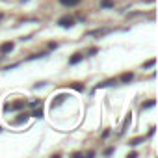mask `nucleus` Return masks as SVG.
<instances>
[{
	"label": "nucleus",
	"instance_id": "obj_1",
	"mask_svg": "<svg viewBox=\"0 0 158 158\" xmlns=\"http://www.w3.org/2000/svg\"><path fill=\"white\" fill-rule=\"evenodd\" d=\"M58 24H60L61 28H71V26L74 24V19H73L71 15H63V17L58 19Z\"/></svg>",
	"mask_w": 158,
	"mask_h": 158
},
{
	"label": "nucleus",
	"instance_id": "obj_2",
	"mask_svg": "<svg viewBox=\"0 0 158 158\" xmlns=\"http://www.w3.org/2000/svg\"><path fill=\"white\" fill-rule=\"evenodd\" d=\"M11 50H13V43H11V41L0 45V54H8V52H11Z\"/></svg>",
	"mask_w": 158,
	"mask_h": 158
},
{
	"label": "nucleus",
	"instance_id": "obj_3",
	"mask_svg": "<svg viewBox=\"0 0 158 158\" xmlns=\"http://www.w3.org/2000/svg\"><path fill=\"white\" fill-rule=\"evenodd\" d=\"M82 60H84V54H82V52H76L74 56H71V58H69V65H74V63L82 61Z\"/></svg>",
	"mask_w": 158,
	"mask_h": 158
},
{
	"label": "nucleus",
	"instance_id": "obj_4",
	"mask_svg": "<svg viewBox=\"0 0 158 158\" xmlns=\"http://www.w3.org/2000/svg\"><path fill=\"white\" fill-rule=\"evenodd\" d=\"M23 106H24V101H15V102L8 104L6 108H8V110H19V108H23Z\"/></svg>",
	"mask_w": 158,
	"mask_h": 158
},
{
	"label": "nucleus",
	"instance_id": "obj_5",
	"mask_svg": "<svg viewBox=\"0 0 158 158\" xmlns=\"http://www.w3.org/2000/svg\"><path fill=\"white\" fill-rule=\"evenodd\" d=\"M132 78H134V74H132V73H123V74L119 76V80H121V82H130Z\"/></svg>",
	"mask_w": 158,
	"mask_h": 158
},
{
	"label": "nucleus",
	"instance_id": "obj_6",
	"mask_svg": "<svg viewBox=\"0 0 158 158\" xmlns=\"http://www.w3.org/2000/svg\"><path fill=\"white\" fill-rule=\"evenodd\" d=\"M60 2H61L63 6H76V4H80L82 0H60Z\"/></svg>",
	"mask_w": 158,
	"mask_h": 158
},
{
	"label": "nucleus",
	"instance_id": "obj_7",
	"mask_svg": "<svg viewBox=\"0 0 158 158\" xmlns=\"http://www.w3.org/2000/svg\"><path fill=\"white\" fill-rule=\"evenodd\" d=\"M115 82H117V80H115V78H112V80H106V82H102V84H99V86H97V89H99V88H106V86H114Z\"/></svg>",
	"mask_w": 158,
	"mask_h": 158
},
{
	"label": "nucleus",
	"instance_id": "obj_8",
	"mask_svg": "<svg viewBox=\"0 0 158 158\" xmlns=\"http://www.w3.org/2000/svg\"><path fill=\"white\" fill-rule=\"evenodd\" d=\"M101 6H102V8H112V6H114V2H112V0H102Z\"/></svg>",
	"mask_w": 158,
	"mask_h": 158
},
{
	"label": "nucleus",
	"instance_id": "obj_9",
	"mask_svg": "<svg viewBox=\"0 0 158 158\" xmlns=\"http://www.w3.org/2000/svg\"><path fill=\"white\" fill-rule=\"evenodd\" d=\"M154 63H156V60L152 58V60H149V61H145V63H143V69H147V67H152Z\"/></svg>",
	"mask_w": 158,
	"mask_h": 158
},
{
	"label": "nucleus",
	"instance_id": "obj_10",
	"mask_svg": "<svg viewBox=\"0 0 158 158\" xmlns=\"http://www.w3.org/2000/svg\"><path fill=\"white\" fill-rule=\"evenodd\" d=\"M151 106H154V101H149V102H143V104H141V110H145V108H151Z\"/></svg>",
	"mask_w": 158,
	"mask_h": 158
},
{
	"label": "nucleus",
	"instance_id": "obj_11",
	"mask_svg": "<svg viewBox=\"0 0 158 158\" xmlns=\"http://www.w3.org/2000/svg\"><path fill=\"white\" fill-rule=\"evenodd\" d=\"M32 115L34 117H43V112L41 110H35V112H32Z\"/></svg>",
	"mask_w": 158,
	"mask_h": 158
},
{
	"label": "nucleus",
	"instance_id": "obj_12",
	"mask_svg": "<svg viewBox=\"0 0 158 158\" xmlns=\"http://www.w3.org/2000/svg\"><path fill=\"white\" fill-rule=\"evenodd\" d=\"M141 141H143V138H136V139L130 141V145H138V143H141Z\"/></svg>",
	"mask_w": 158,
	"mask_h": 158
},
{
	"label": "nucleus",
	"instance_id": "obj_13",
	"mask_svg": "<svg viewBox=\"0 0 158 158\" xmlns=\"http://www.w3.org/2000/svg\"><path fill=\"white\" fill-rule=\"evenodd\" d=\"M145 2H152V0H145Z\"/></svg>",
	"mask_w": 158,
	"mask_h": 158
}]
</instances>
